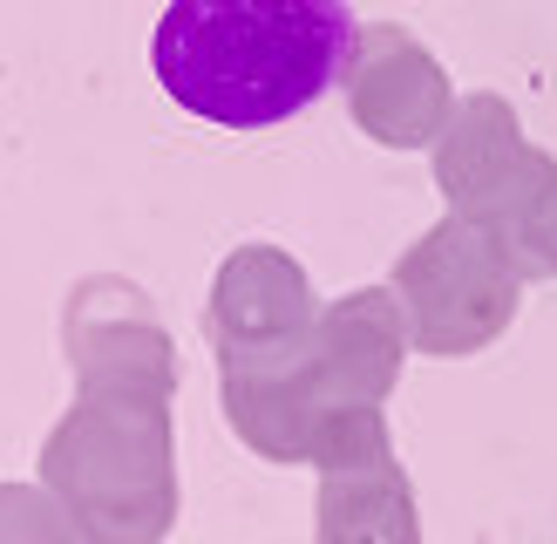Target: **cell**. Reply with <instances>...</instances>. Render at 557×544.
Instances as JSON below:
<instances>
[{
  "instance_id": "10",
  "label": "cell",
  "mask_w": 557,
  "mask_h": 544,
  "mask_svg": "<svg viewBox=\"0 0 557 544\" xmlns=\"http://www.w3.org/2000/svg\"><path fill=\"white\" fill-rule=\"evenodd\" d=\"M313 544H422V510H414V483L401 470V456L360 462V470H326Z\"/></svg>"
},
{
  "instance_id": "5",
  "label": "cell",
  "mask_w": 557,
  "mask_h": 544,
  "mask_svg": "<svg viewBox=\"0 0 557 544\" xmlns=\"http://www.w3.org/2000/svg\"><path fill=\"white\" fill-rule=\"evenodd\" d=\"M347 116L354 129L381 150H429L456 116V82L429 54L422 35H408L401 21L354 27V54L341 69Z\"/></svg>"
},
{
  "instance_id": "1",
  "label": "cell",
  "mask_w": 557,
  "mask_h": 544,
  "mask_svg": "<svg viewBox=\"0 0 557 544\" xmlns=\"http://www.w3.org/2000/svg\"><path fill=\"white\" fill-rule=\"evenodd\" d=\"M347 54V0H171L150 35L163 96L218 129L293 123L341 82Z\"/></svg>"
},
{
  "instance_id": "12",
  "label": "cell",
  "mask_w": 557,
  "mask_h": 544,
  "mask_svg": "<svg viewBox=\"0 0 557 544\" xmlns=\"http://www.w3.org/2000/svg\"><path fill=\"white\" fill-rule=\"evenodd\" d=\"M504 252H510V265L523 272V280H557V184L537 198V211L504 238Z\"/></svg>"
},
{
  "instance_id": "4",
  "label": "cell",
  "mask_w": 557,
  "mask_h": 544,
  "mask_svg": "<svg viewBox=\"0 0 557 544\" xmlns=\"http://www.w3.org/2000/svg\"><path fill=\"white\" fill-rule=\"evenodd\" d=\"M550 184H557V157L523 136L510 96L476 89L456 102L449 129L435 136V190L449 218H469V225L510 238Z\"/></svg>"
},
{
  "instance_id": "2",
  "label": "cell",
  "mask_w": 557,
  "mask_h": 544,
  "mask_svg": "<svg viewBox=\"0 0 557 544\" xmlns=\"http://www.w3.org/2000/svg\"><path fill=\"white\" fill-rule=\"evenodd\" d=\"M41 490L82 544H163L177 524V422L171 395L75 388L41 443Z\"/></svg>"
},
{
  "instance_id": "8",
  "label": "cell",
  "mask_w": 557,
  "mask_h": 544,
  "mask_svg": "<svg viewBox=\"0 0 557 544\" xmlns=\"http://www.w3.org/2000/svg\"><path fill=\"white\" fill-rule=\"evenodd\" d=\"M401 361H408V320H401L395 286H354L320 307L313 341H306V374H313L326 408L341 401L387 408Z\"/></svg>"
},
{
  "instance_id": "9",
  "label": "cell",
  "mask_w": 557,
  "mask_h": 544,
  "mask_svg": "<svg viewBox=\"0 0 557 544\" xmlns=\"http://www.w3.org/2000/svg\"><path fill=\"white\" fill-rule=\"evenodd\" d=\"M218 395H225V422L252 456L265 462H306L313 456V429L326 416V401L306 374V347L293 361L265 368H218Z\"/></svg>"
},
{
  "instance_id": "3",
  "label": "cell",
  "mask_w": 557,
  "mask_h": 544,
  "mask_svg": "<svg viewBox=\"0 0 557 544\" xmlns=\"http://www.w3.org/2000/svg\"><path fill=\"white\" fill-rule=\"evenodd\" d=\"M387 286L401 299L408 347L429 354V361H462V354L496 347L523 307V272L510 265L504 238L469 225V218L429 225L395 259Z\"/></svg>"
},
{
  "instance_id": "7",
  "label": "cell",
  "mask_w": 557,
  "mask_h": 544,
  "mask_svg": "<svg viewBox=\"0 0 557 544\" xmlns=\"http://www.w3.org/2000/svg\"><path fill=\"white\" fill-rule=\"evenodd\" d=\"M313 320H320V299L313 280L293 252L278 245H238L225 252L211 280V354L218 368H265V361H293V354L313 341Z\"/></svg>"
},
{
  "instance_id": "6",
  "label": "cell",
  "mask_w": 557,
  "mask_h": 544,
  "mask_svg": "<svg viewBox=\"0 0 557 544\" xmlns=\"http://www.w3.org/2000/svg\"><path fill=\"white\" fill-rule=\"evenodd\" d=\"M62 354L75 388H144L177 395V347L163 334V313L123 272H89L62 299Z\"/></svg>"
},
{
  "instance_id": "13",
  "label": "cell",
  "mask_w": 557,
  "mask_h": 544,
  "mask_svg": "<svg viewBox=\"0 0 557 544\" xmlns=\"http://www.w3.org/2000/svg\"><path fill=\"white\" fill-rule=\"evenodd\" d=\"M550 544H557V537H550Z\"/></svg>"
},
{
  "instance_id": "11",
  "label": "cell",
  "mask_w": 557,
  "mask_h": 544,
  "mask_svg": "<svg viewBox=\"0 0 557 544\" xmlns=\"http://www.w3.org/2000/svg\"><path fill=\"white\" fill-rule=\"evenodd\" d=\"M0 544H82V531L41 483H0Z\"/></svg>"
}]
</instances>
